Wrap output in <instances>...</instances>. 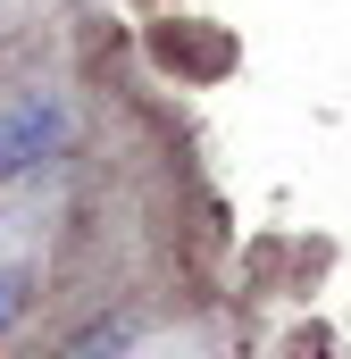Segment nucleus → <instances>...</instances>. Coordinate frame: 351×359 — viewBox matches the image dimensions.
I'll list each match as a JSON object with an SVG mask.
<instances>
[{
    "label": "nucleus",
    "instance_id": "nucleus-1",
    "mask_svg": "<svg viewBox=\"0 0 351 359\" xmlns=\"http://www.w3.org/2000/svg\"><path fill=\"white\" fill-rule=\"evenodd\" d=\"M67 134H76L67 92H51V84L8 92V100H0V184L34 176V168H51V159L67 151Z\"/></svg>",
    "mask_w": 351,
    "mask_h": 359
},
{
    "label": "nucleus",
    "instance_id": "nucleus-2",
    "mask_svg": "<svg viewBox=\"0 0 351 359\" xmlns=\"http://www.w3.org/2000/svg\"><path fill=\"white\" fill-rule=\"evenodd\" d=\"M25 301H34V276H25V268H0V334L25 318Z\"/></svg>",
    "mask_w": 351,
    "mask_h": 359
}]
</instances>
